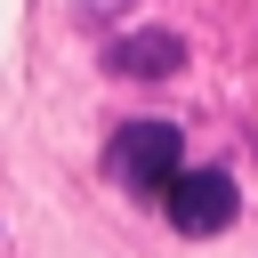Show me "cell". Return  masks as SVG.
I'll return each mask as SVG.
<instances>
[{
	"label": "cell",
	"mask_w": 258,
	"mask_h": 258,
	"mask_svg": "<svg viewBox=\"0 0 258 258\" xmlns=\"http://www.w3.org/2000/svg\"><path fill=\"white\" fill-rule=\"evenodd\" d=\"M105 169H113L129 194H161V185L185 169V129H177V121H129V129H113Z\"/></svg>",
	"instance_id": "1"
},
{
	"label": "cell",
	"mask_w": 258,
	"mask_h": 258,
	"mask_svg": "<svg viewBox=\"0 0 258 258\" xmlns=\"http://www.w3.org/2000/svg\"><path fill=\"white\" fill-rule=\"evenodd\" d=\"M161 210H169L177 234H218V226H234L242 194H234L226 169H177V177L161 185Z\"/></svg>",
	"instance_id": "2"
},
{
	"label": "cell",
	"mask_w": 258,
	"mask_h": 258,
	"mask_svg": "<svg viewBox=\"0 0 258 258\" xmlns=\"http://www.w3.org/2000/svg\"><path fill=\"white\" fill-rule=\"evenodd\" d=\"M177 64H185L177 32H129V40H113V73H129V81H161Z\"/></svg>",
	"instance_id": "3"
}]
</instances>
